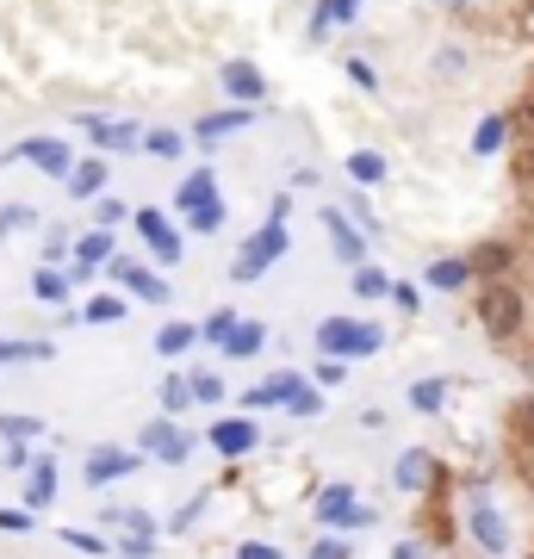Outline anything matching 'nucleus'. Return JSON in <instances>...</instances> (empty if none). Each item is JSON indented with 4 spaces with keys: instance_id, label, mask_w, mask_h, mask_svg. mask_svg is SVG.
<instances>
[{
    "instance_id": "nucleus-55",
    "label": "nucleus",
    "mask_w": 534,
    "mask_h": 559,
    "mask_svg": "<svg viewBox=\"0 0 534 559\" xmlns=\"http://www.w3.org/2000/svg\"><path fill=\"white\" fill-rule=\"evenodd\" d=\"M293 218V193H274V212H268V224H286Z\"/></svg>"
},
{
    "instance_id": "nucleus-15",
    "label": "nucleus",
    "mask_w": 534,
    "mask_h": 559,
    "mask_svg": "<svg viewBox=\"0 0 534 559\" xmlns=\"http://www.w3.org/2000/svg\"><path fill=\"white\" fill-rule=\"evenodd\" d=\"M106 175H112L106 156H81L75 168L62 175V187H69V200H99V193H106Z\"/></svg>"
},
{
    "instance_id": "nucleus-49",
    "label": "nucleus",
    "mask_w": 534,
    "mask_h": 559,
    "mask_svg": "<svg viewBox=\"0 0 534 559\" xmlns=\"http://www.w3.org/2000/svg\"><path fill=\"white\" fill-rule=\"evenodd\" d=\"M0 466H7V473H25V466H32V448H25V441H7V460H0Z\"/></svg>"
},
{
    "instance_id": "nucleus-53",
    "label": "nucleus",
    "mask_w": 534,
    "mask_h": 559,
    "mask_svg": "<svg viewBox=\"0 0 534 559\" xmlns=\"http://www.w3.org/2000/svg\"><path fill=\"white\" fill-rule=\"evenodd\" d=\"M311 559H348V540H311Z\"/></svg>"
},
{
    "instance_id": "nucleus-17",
    "label": "nucleus",
    "mask_w": 534,
    "mask_h": 559,
    "mask_svg": "<svg viewBox=\"0 0 534 559\" xmlns=\"http://www.w3.org/2000/svg\"><path fill=\"white\" fill-rule=\"evenodd\" d=\"M392 485L397 491H429V485H436V460L423 454V448H404L397 466H392Z\"/></svg>"
},
{
    "instance_id": "nucleus-33",
    "label": "nucleus",
    "mask_w": 534,
    "mask_h": 559,
    "mask_svg": "<svg viewBox=\"0 0 534 559\" xmlns=\"http://www.w3.org/2000/svg\"><path fill=\"white\" fill-rule=\"evenodd\" d=\"M32 293H38L44 305H62L69 299V274H62V267H38V274H32Z\"/></svg>"
},
{
    "instance_id": "nucleus-50",
    "label": "nucleus",
    "mask_w": 534,
    "mask_h": 559,
    "mask_svg": "<svg viewBox=\"0 0 534 559\" xmlns=\"http://www.w3.org/2000/svg\"><path fill=\"white\" fill-rule=\"evenodd\" d=\"M62 540H69V547H81V554H99V547H106V540L87 535V528H62Z\"/></svg>"
},
{
    "instance_id": "nucleus-10",
    "label": "nucleus",
    "mask_w": 534,
    "mask_h": 559,
    "mask_svg": "<svg viewBox=\"0 0 534 559\" xmlns=\"http://www.w3.org/2000/svg\"><path fill=\"white\" fill-rule=\"evenodd\" d=\"M212 448H218L224 460H242V454H256L261 448V429L249 417H218L212 423Z\"/></svg>"
},
{
    "instance_id": "nucleus-29",
    "label": "nucleus",
    "mask_w": 534,
    "mask_h": 559,
    "mask_svg": "<svg viewBox=\"0 0 534 559\" xmlns=\"http://www.w3.org/2000/svg\"><path fill=\"white\" fill-rule=\"evenodd\" d=\"M193 342H199V330H193V323H175V318H168V323L156 330V355H162V360H168V355H187Z\"/></svg>"
},
{
    "instance_id": "nucleus-25",
    "label": "nucleus",
    "mask_w": 534,
    "mask_h": 559,
    "mask_svg": "<svg viewBox=\"0 0 534 559\" xmlns=\"http://www.w3.org/2000/svg\"><path fill=\"white\" fill-rule=\"evenodd\" d=\"M466 280H473L466 255H441V261H429V286H436V293H460Z\"/></svg>"
},
{
    "instance_id": "nucleus-51",
    "label": "nucleus",
    "mask_w": 534,
    "mask_h": 559,
    "mask_svg": "<svg viewBox=\"0 0 534 559\" xmlns=\"http://www.w3.org/2000/svg\"><path fill=\"white\" fill-rule=\"evenodd\" d=\"M237 559H280V547H274V540H242Z\"/></svg>"
},
{
    "instance_id": "nucleus-52",
    "label": "nucleus",
    "mask_w": 534,
    "mask_h": 559,
    "mask_svg": "<svg viewBox=\"0 0 534 559\" xmlns=\"http://www.w3.org/2000/svg\"><path fill=\"white\" fill-rule=\"evenodd\" d=\"M385 299H392L397 311H416V305H423V293H416V286H392V293H385Z\"/></svg>"
},
{
    "instance_id": "nucleus-47",
    "label": "nucleus",
    "mask_w": 534,
    "mask_h": 559,
    "mask_svg": "<svg viewBox=\"0 0 534 559\" xmlns=\"http://www.w3.org/2000/svg\"><path fill=\"white\" fill-rule=\"evenodd\" d=\"M460 69H466V50H460V44H441L436 50V75H460Z\"/></svg>"
},
{
    "instance_id": "nucleus-6",
    "label": "nucleus",
    "mask_w": 534,
    "mask_h": 559,
    "mask_svg": "<svg viewBox=\"0 0 534 559\" xmlns=\"http://www.w3.org/2000/svg\"><path fill=\"white\" fill-rule=\"evenodd\" d=\"M106 274H112V286H124L131 299H143V305H168V280H162V274H150L143 261L112 255V261H106Z\"/></svg>"
},
{
    "instance_id": "nucleus-7",
    "label": "nucleus",
    "mask_w": 534,
    "mask_h": 559,
    "mask_svg": "<svg viewBox=\"0 0 534 559\" xmlns=\"http://www.w3.org/2000/svg\"><path fill=\"white\" fill-rule=\"evenodd\" d=\"M138 454L162 460V466H187V454H193V436H187L175 417H162V423H150V429H143V448H138Z\"/></svg>"
},
{
    "instance_id": "nucleus-41",
    "label": "nucleus",
    "mask_w": 534,
    "mask_h": 559,
    "mask_svg": "<svg viewBox=\"0 0 534 559\" xmlns=\"http://www.w3.org/2000/svg\"><path fill=\"white\" fill-rule=\"evenodd\" d=\"M32 528H38L32 510H20V503H7V510H0V535H32Z\"/></svg>"
},
{
    "instance_id": "nucleus-57",
    "label": "nucleus",
    "mask_w": 534,
    "mask_h": 559,
    "mask_svg": "<svg viewBox=\"0 0 534 559\" xmlns=\"http://www.w3.org/2000/svg\"><path fill=\"white\" fill-rule=\"evenodd\" d=\"M441 13H466V7H473V0H436Z\"/></svg>"
},
{
    "instance_id": "nucleus-8",
    "label": "nucleus",
    "mask_w": 534,
    "mask_h": 559,
    "mask_svg": "<svg viewBox=\"0 0 534 559\" xmlns=\"http://www.w3.org/2000/svg\"><path fill=\"white\" fill-rule=\"evenodd\" d=\"M138 466H143L138 448H112V441H106V448H94V454H87L81 479H87V485H112V479H131Z\"/></svg>"
},
{
    "instance_id": "nucleus-38",
    "label": "nucleus",
    "mask_w": 534,
    "mask_h": 559,
    "mask_svg": "<svg viewBox=\"0 0 534 559\" xmlns=\"http://www.w3.org/2000/svg\"><path fill=\"white\" fill-rule=\"evenodd\" d=\"M510 441H522V448H534V399L510 404Z\"/></svg>"
},
{
    "instance_id": "nucleus-28",
    "label": "nucleus",
    "mask_w": 534,
    "mask_h": 559,
    "mask_svg": "<svg viewBox=\"0 0 534 559\" xmlns=\"http://www.w3.org/2000/svg\"><path fill=\"white\" fill-rule=\"evenodd\" d=\"M348 180H355L360 193L379 187V180H385V156H379V150H355V156H348Z\"/></svg>"
},
{
    "instance_id": "nucleus-1",
    "label": "nucleus",
    "mask_w": 534,
    "mask_h": 559,
    "mask_svg": "<svg viewBox=\"0 0 534 559\" xmlns=\"http://www.w3.org/2000/svg\"><path fill=\"white\" fill-rule=\"evenodd\" d=\"M473 318H478V330H485L497 348H510V342L522 336V318H529V305H522V293H515L510 280H485V286H478Z\"/></svg>"
},
{
    "instance_id": "nucleus-21",
    "label": "nucleus",
    "mask_w": 534,
    "mask_h": 559,
    "mask_svg": "<svg viewBox=\"0 0 534 559\" xmlns=\"http://www.w3.org/2000/svg\"><path fill=\"white\" fill-rule=\"evenodd\" d=\"M466 267H473V280H503L515 267V249L510 242H478L473 255H466Z\"/></svg>"
},
{
    "instance_id": "nucleus-46",
    "label": "nucleus",
    "mask_w": 534,
    "mask_h": 559,
    "mask_svg": "<svg viewBox=\"0 0 534 559\" xmlns=\"http://www.w3.org/2000/svg\"><path fill=\"white\" fill-rule=\"evenodd\" d=\"M69 242H75V237H69V224H57V230L44 237V267H57V261L69 255Z\"/></svg>"
},
{
    "instance_id": "nucleus-13",
    "label": "nucleus",
    "mask_w": 534,
    "mask_h": 559,
    "mask_svg": "<svg viewBox=\"0 0 534 559\" xmlns=\"http://www.w3.org/2000/svg\"><path fill=\"white\" fill-rule=\"evenodd\" d=\"M360 7H367V0H317V7H311V25H305V38L323 44L330 32H336V25H355V20H360Z\"/></svg>"
},
{
    "instance_id": "nucleus-26",
    "label": "nucleus",
    "mask_w": 534,
    "mask_h": 559,
    "mask_svg": "<svg viewBox=\"0 0 534 559\" xmlns=\"http://www.w3.org/2000/svg\"><path fill=\"white\" fill-rule=\"evenodd\" d=\"M224 218H230V205H224V193H212V200H199L193 212H187V224H193L199 237H218Z\"/></svg>"
},
{
    "instance_id": "nucleus-54",
    "label": "nucleus",
    "mask_w": 534,
    "mask_h": 559,
    "mask_svg": "<svg viewBox=\"0 0 534 559\" xmlns=\"http://www.w3.org/2000/svg\"><path fill=\"white\" fill-rule=\"evenodd\" d=\"M510 124H522V131H529V138H534V94H529V100H522V106H515V112H510Z\"/></svg>"
},
{
    "instance_id": "nucleus-20",
    "label": "nucleus",
    "mask_w": 534,
    "mask_h": 559,
    "mask_svg": "<svg viewBox=\"0 0 534 559\" xmlns=\"http://www.w3.org/2000/svg\"><path fill=\"white\" fill-rule=\"evenodd\" d=\"M242 124H256V106H224V112L193 124V143H218V138H230V131H242Z\"/></svg>"
},
{
    "instance_id": "nucleus-37",
    "label": "nucleus",
    "mask_w": 534,
    "mask_h": 559,
    "mask_svg": "<svg viewBox=\"0 0 534 559\" xmlns=\"http://www.w3.org/2000/svg\"><path fill=\"white\" fill-rule=\"evenodd\" d=\"M138 150H150V156H162V162H175L180 150H187V138H180V131H143Z\"/></svg>"
},
{
    "instance_id": "nucleus-43",
    "label": "nucleus",
    "mask_w": 534,
    "mask_h": 559,
    "mask_svg": "<svg viewBox=\"0 0 534 559\" xmlns=\"http://www.w3.org/2000/svg\"><path fill=\"white\" fill-rule=\"evenodd\" d=\"M0 436L7 441H32V436H44V423L38 417H0Z\"/></svg>"
},
{
    "instance_id": "nucleus-59",
    "label": "nucleus",
    "mask_w": 534,
    "mask_h": 559,
    "mask_svg": "<svg viewBox=\"0 0 534 559\" xmlns=\"http://www.w3.org/2000/svg\"><path fill=\"white\" fill-rule=\"evenodd\" d=\"M119 559H124V554H119Z\"/></svg>"
},
{
    "instance_id": "nucleus-34",
    "label": "nucleus",
    "mask_w": 534,
    "mask_h": 559,
    "mask_svg": "<svg viewBox=\"0 0 534 559\" xmlns=\"http://www.w3.org/2000/svg\"><path fill=\"white\" fill-rule=\"evenodd\" d=\"M13 230H38V205H25V200L0 205V242L13 237Z\"/></svg>"
},
{
    "instance_id": "nucleus-58",
    "label": "nucleus",
    "mask_w": 534,
    "mask_h": 559,
    "mask_svg": "<svg viewBox=\"0 0 534 559\" xmlns=\"http://www.w3.org/2000/svg\"><path fill=\"white\" fill-rule=\"evenodd\" d=\"M529 373H534V360H529Z\"/></svg>"
},
{
    "instance_id": "nucleus-18",
    "label": "nucleus",
    "mask_w": 534,
    "mask_h": 559,
    "mask_svg": "<svg viewBox=\"0 0 534 559\" xmlns=\"http://www.w3.org/2000/svg\"><path fill=\"white\" fill-rule=\"evenodd\" d=\"M298 385H305L298 373H268L261 385H249V392H242V411H274V404H286V399H293Z\"/></svg>"
},
{
    "instance_id": "nucleus-23",
    "label": "nucleus",
    "mask_w": 534,
    "mask_h": 559,
    "mask_svg": "<svg viewBox=\"0 0 534 559\" xmlns=\"http://www.w3.org/2000/svg\"><path fill=\"white\" fill-rule=\"evenodd\" d=\"M212 193H218V175H212V168H193V175L175 187V212L187 218V212H193L199 200H212Z\"/></svg>"
},
{
    "instance_id": "nucleus-24",
    "label": "nucleus",
    "mask_w": 534,
    "mask_h": 559,
    "mask_svg": "<svg viewBox=\"0 0 534 559\" xmlns=\"http://www.w3.org/2000/svg\"><path fill=\"white\" fill-rule=\"evenodd\" d=\"M503 143H510V112H485L473 131V156H497Z\"/></svg>"
},
{
    "instance_id": "nucleus-42",
    "label": "nucleus",
    "mask_w": 534,
    "mask_h": 559,
    "mask_svg": "<svg viewBox=\"0 0 534 559\" xmlns=\"http://www.w3.org/2000/svg\"><path fill=\"white\" fill-rule=\"evenodd\" d=\"M286 411H293V417H323V392H311V385H298L293 399H286Z\"/></svg>"
},
{
    "instance_id": "nucleus-39",
    "label": "nucleus",
    "mask_w": 534,
    "mask_h": 559,
    "mask_svg": "<svg viewBox=\"0 0 534 559\" xmlns=\"http://www.w3.org/2000/svg\"><path fill=\"white\" fill-rule=\"evenodd\" d=\"M193 330H199V342H224L230 330H237V311H224V305H218V311H212L205 323H193Z\"/></svg>"
},
{
    "instance_id": "nucleus-48",
    "label": "nucleus",
    "mask_w": 534,
    "mask_h": 559,
    "mask_svg": "<svg viewBox=\"0 0 534 559\" xmlns=\"http://www.w3.org/2000/svg\"><path fill=\"white\" fill-rule=\"evenodd\" d=\"M342 380H348V360H330V355L317 360V385H342Z\"/></svg>"
},
{
    "instance_id": "nucleus-14",
    "label": "nucleus",
    "mask_w": 534,
    "mask_h": 559,
    "mask_svg": "<svg viewBox=\"0 0 534 559\" xmlns=\"http://www.w3.org/2000/svg\"><path fill=\"white\" fill-rule=\"evenodd\" d=\"M69 255H75V267H69V286H75V280H87L94 267H106V261H112V237H106V230H87V237L69 242Z\"/></svg>"
},
{
    "instance_id": "nucleus-31",
    "label": "nucleus",
    "mask_w": 534,
    "mask_h": 559,
    "mask_svg": "<svg viewBox=\"0 0 534 559\" xmlns=\"http://www.w3.org/2000/svg\"><path fill=\"white\" fill-rule=\"evenodd\" d=\"M261 342H268V336H261V323H237V330H230L218 348H224L230 360H249V355H261Z\"/></svg>"
},
{
    "instance_id": "nucleus-11",
    "label": "nucleus",
    "mask_w": 534,
    "mask_h": 559,
    "mask_svg": "<svg viewBox=\"0 0 534 559\" xmlns=\"http://www.w3.org/2000/svg\"><path fill=\"white\" fill-rule=\"evenodd\" d=\"M218 75H224V87H230V100H237V106H261V100H268V75H261L256 62L237 57V62H224Z\"/></svg>"
},
{
    "instance_id": "nucleus-32",
    "label": "nucleus",
    "mask_w": 534,
    "mask_h": 559,
    "mask_svg": "<svg viewBox=\"0 0 534 559\" xmlns=\"http://www.w3.org/2000/svg\"><path fill=\"white\" fill-rule=\"evenodd\" d=\"M156 399H162V417H187V411H193V392H187L180 373H168V380L156 385Z\"/></svg>"
},
{
    "instance_id": "nucleus-3",
    "label": "nucleus",
    "mask_w": 534,
    "mask_h": 559,
    "mask_svg": "<svg viewBox=\"0 0 534 559\" xmlns=\"http://www.w3.org/2000/svg\"><path fill=\"white\" fill-rule=\"evenodd\" d=\"M286 249H293L286 224H261L256 237H249V242L237 249V261H230V280H237V286H256V280L268 274L274 261H286Z\"/></svg>"
},
{
    "instance_id": "nucleus-40",
    "label": "nucleus",
    "mask_w": 534,
    "mask_h": 559,
    "mask_svg": "<svg viewBox=\"0 0 534 559\" xmlns=\"http://www.w3.org/2000/svg\"><path fill=\"white\" fill-rule=\"evenodd\" d=\"M187 392H193V404H224V380H218V373H193Z\"/></svg>"
},
{
    "instance_id": "nucleus-45",
    "label": "nucleus",
    "mask_w": 534,
    "mask_h": 559,
    "mask_svg": "<svg viewBox=\"0 0 534 559\" xmlns=\"http://www.w3.org/2000/svg\"><path fill=\"white\" fill-rule=\"evenodd\" d=\"M124 218H131V205H124V200H94V224H99V230H112V224H124Z\"/></svg>"
},
{
    "instance_id": "nucleus-9",
    "label": "nucleus",
    "mask_w": 534,
    "mask_h": 559,
    "mask_svg": "<svg viewBox=\"0 0 534 559\" xmlns=\"http://www.w3.org/2000/svg\"><path fill=\"white\" fill-rule=\"evenodd\" d=\"M466 528H473V540L485 547V554H510V522H503V510L485 498H473V510H466Z\"/></svg>"
},
{
    "instance_id": "nucleus-5",
    "label": "nucleus",
    "mask_w": 534,
    "mask_h": 559,
    "mask_svg": "<svg viewBox=\"0 0 534 559\" xmlns=\"http://www.w3.org/2000/svg\"><path fill=\"white\" fill-rule=\"evenodd\" d=\"M131 224H138V237L150 242V255H156L162 267H180V249H187V242H180V230L168 224V212H162V205H138V212H131Z\"/></svg>"
},
{
    "instance_id": "nucleus-22",
    "label": "nucleus",
    "mask_w": 534,
    "mask_h": 559,
    "mask_svg": "<svg viewBox=\"0 0 534 559\" xmlns=\"http://www.w3.org/2000/svg\"><path fill=\"white\" fill-rule=\"evenodd\" d=\"M311 510H317V522H330V528H342V522H348V510H355V485H323Z\"/></svg>"
},
{
    "instance_id": "nucleus-30",
    "label": "nucleus",
    "mask_w": 534,
    "mask_h": 559,
    "mask_svg": "<svg viewBox=\"0 0 534 559\" xmlns=\"http://www.w3.org/2000/svg\"><path fill=\"white\" fill-rule=\"evenodd\" d=\"M81 323H124V293H99V299H87L81 305Z\"/></svg>"
},
{
    "instance_id": "nucleus-36",
    "label": "nucleus",
    "mask_w": 534,
    "mask_h": 559,
    "mask_svg": "<svg viewBox=\"0 0 534 559\" xmlns=\"http://www.w3.org/2000/svg\"><path fill=\"white\" fill-rule=\"evenodd\" d=\"M57 348L50 342H25V336H7L0 342V360H50Z\"/></svg>"
},
{
    "instance_id": "nucleus-27",
    "label": "nucleus",
    "mask_w": 534,
    "mask_h": 559,
    "mask_svg": "<svg viewBox=\"0 0 534 559\" xmlns=\"http://www.w3.org/2000/svg\"><path fill=\"white\" fill-rule=\"evenodd\" d=\"M448 404V380H411V411L416 417H441Z\"/></svg>"
},
{
    "instance_id": "nucleus-35",
    "label": "nucleus",
    "mask_w": 534,
    "mask_h": 559,
    "mask_svg": "<svg viewBox=\"0 0 534 559\" xmlns=\"http://www.w3.org/2000/svg\"><path fill=\"white\" fill-rule=\"evenodd\" d=\"M348 286H355V299H385V293H392V280L379 274V267H367V261L348 274Z\"/></svg>"
},
{
    "instance_id": "nucleus-2",
    "label": "nucleus",
    "mask_w": 534,
    "mask_h": 559,
    "mask_svg": "<svg viewBox=\"0 0 534 559\" xmlns=\"http://www.w3.org/2000/svg\"><path fill=\"white\" fill-rule=\"evenodd\" d=\"M379 342H385L379 323H355V318L317 323V355H330V360H367V355H379Z\"/></svg>"
},
{
    "instance_id": "nucleus-16",
    "label": "nucleus",
    "mask_w": 534,
    "mask_h": 559,
    "mask_svg": "<svg viewBox=\"0 0 534 559\" xmlns=\"http://www.w3.org/2000/svg\"><path fill=\"white\" fill-rule=\"evenodd\" d=\"M50 498H57V460L32 454V466H25V510H50Z\"/></svg>"
},
{
    "instance_id": "nucleus-19",
    "label": "nucleus",
    "mask_w": 534,
    "mask_h": 559,
    "mask_svg": "<svg viewBox=\"0 0 534 559\" xmlns=\"http://www.w3.org/2000/svg\"><path fill=\"white\" fill-rule=\"evenodd\" d=\"M323 230H330V249H336L348 267H360V261H367V237H360L355 224L342 218V212H323Z\"/></svg>"
},
{
    "instance_id": "nucleus-12",
    "label": "nucleus",
    "mask_w": 534,
    "mask_h": 559,
    "mask_svg": "<svg viewBox=\"0 0 534 559\" xmlns=\"http://www.w3.org/2000/svg\"><path fill=\"white\" fill-rule=\"evenodd\" d=\"M81 131H87V138H94V150L99 156H112V150H138L143 143V131L138 124H112V119H99V112H87V119H81Z\"/></svg>"
},
{
    "instance_id": "nucleus-44",
    "label": "nucleus",
    "mask_w": 534,
    "mask_h": 559,
    "mask_svg": "<svg viewBox=\"0 0 534 559\" xmlns=\"http://www.w3.org/2000/svg\"><path fill=\"white\" fill-rule=\"evenodd\" d=\"M342 69H348V81H355V87H367V94L379 87V69L367 57H342Z\"/></svg>"
},
{
    "instance_id": "nucleus-56",
    "label": "nucleus",
    "mask_w": 534,
    "mask_h": 559,
    "mask_svg": "<svg viewBox=\"0 0 534 559\" xmlns=\"http://www.w3.org/2000/svg\"><path fill=\"white\" fill-rule=\"evenodd\" d=\"M392 559H423V547H416V540H397V547H392Z\"/></svg>"
},
{
    "instance_id": "nucleus-4",
    "label": "nucleus",
    "mask_w": 534,
    "mask_h": 559,
    "mask_svg": "<svg viewBox=\"0 0 534 559\" xmlns=\"http://www.w3.org/2000/svg\"><path fill=\"white\" fill-rule=\"evenodd\" d=\"M38 168V175H50V180H62L69 168H75V156H69V143L62 138H20L13 150H7V168Z\"/></svg>"
}]
</instances>
